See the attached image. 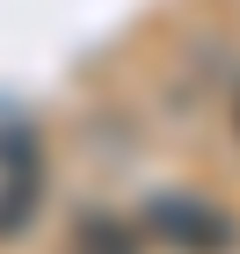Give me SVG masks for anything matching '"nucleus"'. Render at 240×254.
<instances>
[{
  "label": "nucleus",
  "instance_id": "obj_1",
  "mask_svg": "<svg viewBox=\"0 0 240 254\" xmlns=\"http://www.w3.org/2000/svg\"><path fill=\"white\" fill-rule=\"evenodd\" d=\"M146 225H153L175 254H233V247H240V225L219 211V203L189 196V189H160V196H146Z\"/></svg>",
  "mask_w": 240,
  "mask_h": 254
},
{
  "label": "nucleus",
  "instance_id": "obj_2",
  "mask_svg": "<svg viewBox=\"0 0 240 254\" xmlns=\"http://www.w3.org/2000/svg\"><path fill=\"white\" fill-rule=\"evenodd\" d=\"M37 203H44V153L29 131H7L0 138V240L29 233Z\"/></svg>",
  "mask_w": 240,
  "mask_h": 254
},
{
  "label": "nucleus",
  "instance_id": "obj_3",
  "mask_svg": "<svg viewBox=\"0 0 240 254\" xmlns=\"http://www.w3.org/2000/svg\"><path fill=\"white\" fill-rule=\"evenodd\" d=\"M66 254H139V233L117 225L109 211H80V218H73V247H66Z\"/></svg>",
  "mask_w": 240,
  "mask_h": 254
},
{
  "label": "nucleus",
  "instance_id": "obj_4",
  "mask_svg": "<svg viewBox=\"0 0 240 254\" xmlns=\"http://www.w3.org/2000/svg\"><path fill=\"white\" fill-rule=\"evenodd\" d=\"M233 117H240V109H233Z\"/></svg>",
  "mask_w": 240,
  "mask_h": 254
}]
</instances>
